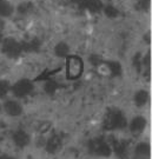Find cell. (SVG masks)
Wrapping results in <instances>:
<instances>
[{
  "label": "cell",
  "instance_id": "6da1fadb",
  "mask_svg": "<svg viewBox=\"0 0 152 159\" xmlns=\"http://www.w3.org/2000/svg\"><path fill=\"white\" fill-rule=\"evenodd\" d=\"M103 126L106 131H118L124 130L129 126V121L126 119L125 114L117 108H111L104 118Z\"/></svg>",
  "mask_w": 152,
  "mask_h": 159
},
{
  "label": "cell",
  "instance_id": "7a4b0ae2",
  "mask_svg": "<svg viewBox=\"0 0 152 159\" xmlns=\"http://www.w3.org/2000/svg\"><path fill=\"white\" fill-rule=\"evenodd\" d=\"M87 148H89L90 153L94 154L97 157H101V158H107L113 152L111 144L103 138L91 139L90 142L87 143Z\"/></svg>",
  "mask_w": 152,
  "mask_h": 159
},
{
  "label": "cell",
  "instance_id": "3957f363",
  "mask_svg": "<svg viewBox=\"0 0 152 159\" xmlns=\"http://www.w3.org/2000/svg\"><path fill=\"white\" fill-rule=\"evenodd\" d=\"M84 71L83 60L77 56H68L66 58V75L68 79H77Z\"/></svg>",
  "mask_w": 152,
  "mask_h": 159
},
{
  "label": "cell",
  "instance_id": "277c9868",
  "mask_svg": "<svg viewBox=\"0 0 152 159\" xmlns=\"http://www.w3.org/2000/svg\"><path fill=\"white\" fill-rule=\"evenodd\" d=\"M1 51L8 58H18L23 52V46L14 38L8 37L1 43Z\"/></svg>",
  "mask_w": 152,
  "mask_h": 159
},
{
  "label": "cell",
  "instance_id": "5b68a950",
  "mask_svg": "<svg viewBox=\"0 0 152 159\" xmlns=\"http://www.w3.org/2000/svg\"><path fill=\"white\" fill-rule=\"evenodd\" d=\"M34 85L30 79H20L18 80L14 85H12L11 92L16 98H25L30 96L33 92Z\"/></svg>",
  "mask_w": 152,
  "mask_h": 159
},
{
  "label": "cell",
  "instance_id": "8992f818",
  "mask_svg": "<svg viewBox=\"0 0 152 159\" xmlns=\"http://www.w3.org/2000/svg\"><path fill=\"white\" fill-rule=\"evenodd\" d=\"M147 126V120L143 116H136L129 121V130L133 136H140Z\"/></svg>",
  "mask_w": 152,
  "mask_h": 159
},
{
  "label": "cell",
  "instance_id": "52a82bcc",
  "mask_svg": "<svg viewBox=\"0 0 152 159\" xmlns=\"http://www.w3.org/2000/svg\"><path fill=\"white\" fill-rule=\"evenodd\" d=\"M2 111L5 112L8 117H19V116H21L23 114V105L20 104V102L16 100V99H8V100H6L4 104H2Z\"/></svg>",
  "mask_w": 152,
  "mask_h": 159
},
{
  "label": "cell",
  "instance_id": "ba28073f",
  "mask_svg": "<svg viewBox=\"0 0 152 159\" xmlns=\"http://www.w3.org/2000/svg\"><path fill=\"white\" fill-rule=\"evenodd\" d=\"M12 142L19 148H24L30 145L31 136L25 130H16L12 134Z\"/></svg>",
  "mask_w": 152,
  "mask_h": 159
},
{
  "label": "cell",
  "instance_id": "9c48e42d",
  "mask_svg": "<svg viewBox=\"0 0 152 159\" xmlns=\"http://www.w3.org/2000/svg\"><path fill=\"white\" fill-rule=\"evenodd\" d=\"M62 146V134L53 133L45 143V148L48 153H57Z\"/></svg>",
  "mask_w": 152,
  "mask_h": 159
},
{
  "label": "cell",
  "instance_id": "30bf717a",
  "mask_svg": "<svg viewBox=\"0 0 152 159\" xmlns=\"http://www.w3.org/2000/svg\"><path fill=\"white\" fill-rule=\"evenodd\" d=\"M135 154L137 159H149L151 154V145L147 142L138 143L135 148Z\"/></svg>",
  "mask_w": 152,
  "mask_h": 159
},
{
  "label": "cell",
  "instance_id": "8fae6325",
  "mask_svg": "<svg viewBox=\"0 0 152 159\" xmlns=\"http://www.w3.org/2000/svg\"><path fill=\"white\" fill-rule=\"evenodd\" d=\"M150 102V93L146 90H138L133 96V102L137 107H144Z\"/></svg>",
  "mask_w": 152,
  "mask_h": 159
},
{
  "label": "cell",
  "instance_id": "7c38bea8",
  "mask_svg": "<svg viewBox=\"0 0 152 159\" xmlns=\"http://www.w3.org/2000/svg\"><path fill=\"white\" fill-rule=\"evenodd\" d=\"M72 1L92 12H98L99 10H101V6H103L99 0H72Z\"/></svg>",
  "mask_w": 152,
  "mask_h": 159
},
{
  "label": "cell",
  "instance_id": "4fadbf2b",
  "mask_svg": "<svg viewBox=\"0 0 152 159\" xmlns=\"http://www.w3.org/2000/svg\"><path fill=\"white\" fill-rule=\"evenodd\" d=\"M13 6L11 5L10 1L7 0H0V17L1 18H7L11 17L13 14Z\"/></svg>",
  "mask_w": 152,
  "mask_h": 159
},
{
  "label": "cell",
  "instance_id": "5bb4252c",
  "mask_svg": "<svg viewBox=\"0 0 152 159\" xmlns=\"http://www.w3.org/2000/svg\"><path fill=\"white\" fill-rule=\"evenodd\" d=\"M54 53L59 58H67L70 56V47L66 43H59L54 47Z\"/></svg>",
  "mask_w": 152,
  "mask_h": 159
},
{
  "label": "cell",
  "instance_id": "9a60e30c",
  "mask_svg": "<svg viewBox=\"0 0 152 159\" xmlns=\"http://www.w3.org/2000/svg\"><path fill=\"white\" fill-rule=\"evenodd\" d=\"M104 66H106L107 70L110 71V73L117 77V75H120L122 74V65L118 61H107V63L104 64Z\"/></svg>",
  "mask_w": 152,
  "mask_h": 159
},
{
  "label": "cell",
  "instance_id": "2e32d148",
  "mask_svg": "<svg viewBox=\"0 0 152 159\" xmlns=\"http://www.w3.org/2000/svg\"><path fill=\"white\" fill-rule=\"evenodd\" d=\"M110 144H111V146H112L113 151H114L116 153H118L119 156H124V154L126 153V145H125L124 142L113 139V142H111Z\"/></svg>",
  "mask_w": 152,
  "mask_h": 159
},
{
  "label": "cell",
  "instance_id": "e0dca14e",
  "mask_svg": "<svg viewBox=\"0 0 152 159\" xmlns=\"http://www.w3.org/2000/svg\"><path fill=\"white\" fill-rule=\"evenodd\" d=\"M40 43L37 39H32L31 41H27L25 44H21L23 46V51H35L39 48Z\"/></svg>",
  "mask_w": 152,
  "mask_h": 159
},
{
  "label": "cell",
  "instance_id": "ac0fdd59",
  "mask_svg": "<svg viewBox=\"0 0 152 159\" xmlns=\"http://www.w3.org/2000/svg\"><path fill=\"white\" fill-rule=\"evenodd\" d=\"M104 13H105V16L107 18H111V19H114V18H117L119 16V11L114 7V6H111L108 5L106 6L105 8H104Z\"/></svg>",
  "mask_w": 152,
  "mask_h": 159
},
{
  "label": "cell",
  "instance_id": "d6986e66",
  "mask_svg": "<svg viewBox=\"0 0 152 159\" xmlns=\"http://www.w3.org/2000/svg\"><path fill=\"white\" fill-rule=\"evenodd\" d=\"M44 90H45L48 94H53V93L58 90V84H57L54 80H50V81H47V83L45 84Z\"/></svg>",
  "mask_w": 152,
  "mask_h": 159
},
{
  "label": "cell",
  "instance_id": "ffe728a7",
  "mask_svg": "<svg viewBox=\"0 0 152 159\" xmlns=\"http://www.w3.org/2000/svg\"><path fill=\"white\" fill-rule=\"evenodd\" d=\"M8 91H10L8 83L5 81V80H0V98H2Z\"/></svg>",
  "mask_w": 152,
  "mask_h": 159
},
{
  "label": "cell",
  "instance_id": "44dd1931",
  "mask_svg": "<svg viewBox=\"0 0 152 159\" xmlns=\"http://www.w3.org/2000/svg\"><path fill=\"white\" fill-rule=\"evenodd\" d=\"M30 10H32V5H31L30 2H23L21 5L18 7V12H19V13H23V14L28 13Z\"/></svg>",
  "mask_w": 152,
  "mask_h": 159
},
{
  "label": "cell",
  "instance_id": "7402d4cb",
  "mask_svg": "<svg viewBox=\"0 0 152 159\" xmlns=\"http://www.w3.org/2000/svg\"><path fill=\"white\" fill-rule=\"evenodd\" d=\"M140 7L141 10L147 11L150 8V0H140Z\"/></svg>",
  "mask_w": 152,
  "mask_h": 159
},
{
  "label": "cell",
  "instance_id": "603a6c76",
  "mask_svg": "<svg viewBox=\"0 0 152 159\" xmlns=\"http://www.w3.org/2000/svg\"><path fill=\"white\" fill-rule=\"evenodd\" d=\"M0 159H17V158L12 157L10 154H0Z\"/></svg>",
  "mask_w": 152,
  "mask_h": 159
},
{
  "label": "cell",
  "instance_id": "cb8c5ba5",
  "mask_svg": "<svg viewBox=\"0 0 152 159\" xmlns=\"http://www.w3.org/2000/svg\"><path fill=\"white\" fill-rule=\"evenodd\" d=\"M1 110H2V107H1V106H0V111H1Z\"/></svg>",
  "mask_w": 152,
  "mask_h": 159
},
{
  "label": "cell",
  "instance_id": "d4e9b609",
  "mask_svg": "<svg viewBox=\"0 0 152 159\" xmlns=\"http://www.w3.org/2000/svg\"><path fill=\"white\" fill-rule=\"evenodd\" d=\"M31 159H33V158H31Z\"/></svg>",
  "mask_w": 152,
  "mask_h": 159
}]
</instances>
